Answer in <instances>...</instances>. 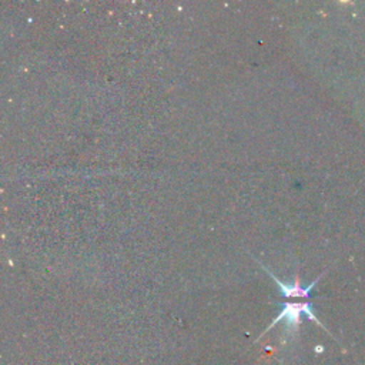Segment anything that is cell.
Here are the masks:
<instances>
[{
	"instance_id": "obj_1",
	"label": "cell",
	"mask_w": 365,
	"mask_h": 365,
	"mask_svg": "<svg viewBox=\"0 0 365 365\" xmlns=\"http://www.w3.org/2000/svg\"><path fill=\"white\" fill-rule=\"evenodd\" d=\"M281 311L277 315V318L272 319V322L262 331V334L258 336V339L267 334L272 327H275L278 322L284 321L285 322V332L288 335H295L298 332V328L301 325V317L305 315L308 319L314 321L317 325H319L322 329H325L328 334H331L325 325H322V322L317 318V315L314 314L312 309V304L309 301H304V302H279ZM257 339V341H258Z\"/></svg>"
},
{
	"instance_id": "obj_2",
	"label": "cell",
	"mask_w": 365,
	"mask_h": 365,
	"mask_svg": "<svg viewBox=\"0 0 365 365\" xmlns=\"http://www.w3.org/2000/svg\"><path fill=\"white\" fill-rule=\"evenodd\" d=\"M261 267H262V269H265L267 271V274L277 282V285H278V288H279V291H281V294H282V297L284 298H304V299H309L311 298V291L314 289V287L317 285V282L322 278V275L325 274V272H322L318 278H315L309 285H307V287H302L301 284H299V278L298 277H295V279H294V282L292 284H285V282H282L281 279H278L267 267H264L259 261H257Z\"/></svg>"
}]
</instances>
